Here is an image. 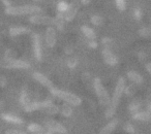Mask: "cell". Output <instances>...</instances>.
Returning a JSON list of instances; mask_svg holds the SVG:
<instances>
[{"label": "cell", "mask_w": 151, "mask_h": 134, "mask_svg": "<svg viewBox=\"0 0 151 134\" xmlns=\"http://www.w3.org/2000/svg\"><path fill=\"white\" fill-rule=\"evenodd\" d=\"M124 88H125V80H124V78H119L117 84H116L112 99L110 101L109 105H108L107 110H106V118L107 119H111L115 115L116 110H117V106L120 102V99L123 95Z\"/></svg>", "instance_id": "obj_1"}, {"label": "cell", "mask_w": 151, "mask_h": 134, "mask_svg": "<svg viewBox=\"0 0 151 134\" xmlns=\"http://www.w3.org/2000/svg\"><path fill=\"white\" fill-rule=\"evenodd\" d=\"M42 9L37 5H19V6H7L5 7V14L9 16H25V15H34L40 14Z\"/></svg>", "instance_id": "obj_2"}, {"label": "cell", "mask_w": 151, "mask_h": 134, "mask_svg": "<svg viewBox=\"0 0 151 134\" xmlns=\"http://www.w3.org/2000/svg\"><path fill=\"white\" fill-rule=\"evenodd\" d=\"M49 90H50L51 94L54 95L55 97L61 99V100L68 103V104L73 105V106H79V105H81V103H82V99L79 96H77L76 94H73V93L59 90V89H56V88H54V87L50 88Z\"/></svg>", "instance_id": "obj_3"}, {"label": "cell", "mask_w": 151, "mask_h": 134, "mask_svg": "<svg viewBox=\"0 0 151 134\" xmlns=\"http://www.w3.org/2000/svg\"><path fill=\"white\" fill-rule=\"evenodd\" d=\"M93 88L94 91L97 95V98H99V104L103 105V106H108L111 101L110 99V95L108 93V91L105 89V87L101 84V81L99 78H95L93 80Z\"/></svg>", "instance_id": "obj_4"}, {"label": "cell", "mask_w": 151, "mask_h": 134, "mask_svg": "<svg viewBox=\"0 0 151 134\" xmlns=\"http://www.w3.org/2000/svg\"><path fill=\"white\" fill-rule=\"evenodd\" d=\"M29 22L34 24V25H53L54 19L49 17V16L34 14V15H31V17L29 18Z\"/></svg>", "instance_id": "obj_5"}, {"label": "cell", "mask_w": 151, "mask_h": 134, "mask_svg": "<svg viewBox=\"0 0 151 134\" xmlns=\"http://www.w3.org/2000/svg\"><path fill=\"white\" fill-rule=\"evenodd\" d=\"M32 46H33V54L37 61H42V48L40 36L37 33L32 34Z\"/></svg>", "instance_id": "obj_6"}, {"label": "cell", "mask_w": 151, "mask_h": 134, "mask_svg": "<svg viewBox=\"0 0 151 134\" xmlns=\"http://www.w3.org/2000/svg\"><path fill=\"white\" fill-rule=\"evenodd\" d=\"M45 38H46V43L49 48H54L57 42V33L56 29L52 26H49L46 29L45 33Z\"/></svg>", "instance_id": "obj_7"}, {"label": "cell", "mask_w": 151, "mask_h": 134, "mask_svg": "<svg viewBox=\"0 0 151 134\" xmlns=\"http://www.w3.org/2000/svg\"><path fill=\"white\" fill-rule=\"evenodd\" d=\"M52 103L51 100H45V101H37V102H30L26 106H24V109L28 113H31L34 110H44L48 105Z\"/></svg>", "instance_id": "obj_8"}, {"label": "cell", "mask_w": 151, "mask_h": 134, "mask_svg": "<svg viewBox=\"0 0 151 134\" xmlns=\"http://www.w3.org/2000/svg\"><path fill=\"white\" fill-rule=\"evenodd\" d=\"M4 67L9 68V69H28L30 67V64L24 60L15 59V60L7 61V62L5 63Z\"/></svg>", "instance_id": "obj_9"}, {"label": "cell", "mask_w": 151, "mask_h": 134, "mask_svg": "<svg viewBox=\"0 0 151 134\" xmlns=\"http://www.w3.org/2000/svg\"><path fill=\"white\" fill-rule=\"evenodd\" d=\"M46 126L48 127V129L51 130L52 132H56V133H59V134H65L67 132L66 128H65L62 124L58 123V122L54 121V120H47Z\"/></svg>", "instance_id": "obj_10"}, {"label": "cell", "mask_w": 151, "mask_h": 134, "mask_svg": "<svg viewBox=\"0 0 151 134\" xmlns=\"http://www.w3.org/2000/svg\"><path fill=\"white\" fill-rule=\"evenodd\" d=\"M101 55H103V58L105 60V62L107 63L110 66H115L118 63V59L116 57V55L114 54L111 51V48H105L101 52Z\"/></svg>", "instance_id": "obj_11"}, {"label": "cell", "mask_w": 151, "mask_h": 134, "mask_svg": "<svg viewBox=\"0 0 151 134\" xmlns=\"http://www.w3.org/2000/svg\"><path fill=\"white\" fill-rule=\"evenodd\" d=\"M78 11H79V6L77 3L73 2V3H70V4H68V7H67L66 11L63 14L65 22L73 21L76 18V16H77V14H78Z\"/></svg>", "instance_id": "obj_12"}, {"label": "cell", "mask_w": 151, "mask_h": 134, "mask_svg": "<svg viewBox=\"0 0 151 134\" xmlns=\"http://www.w3.org/2000/svg\"><path fill=\"white\" fill-rule=\"evenodd\" d=\"M32 78H33L37 83H40V85L47 87V88L50 89V88H52V87H53L52 82H51V81L49 80V78H47L45 74L40 73V72H38V71L33 72V74H32Z\"/></svg>", "instance_id": "obj_13"}, {"label": "cell", "mask_w": 151, "mask_h": 134, "mask_svg": "<svg viewBox=\"0 0 151 134\" xmlns=\"http://www.w3.org/2000/svg\"><path fill=\"white\" fill-rule=\"evenodd\" d=\"M117 125H118V120L117 119L112 120L111 122H109L107 125L101 128V131H99V134H111L115 130V128L117 127Z\"/></svg>", "instance_id": "obj_14"}, {"label": "cell", "mask_w": 151, "mask_h": 134, "mask_svg": "<svg viewBox=\"0 0 151 134\" xmlns=\"http://www.w3.org/2000/svg\"><path fill=\"white\" fill-rule=\"evenodd\" d=\"M30 32V29L27 27H22V26H18V27H12L9 29V35L15 37V36H20L27 34Z\"/></svg>", "instance_id": "obj_15"}, {"label": "cell", "mask_w": 151, "mask_h": 134, "mask_svg": "<svg viewBox=\"0 0 151 134\" xmlns=\"http://www.w3.org/2000/svg\"><path fill=\"white\" fill-rule=\"evenodd\" d=\"M132 119L140 122H149L151 120V113H149V111H137L132 115Z\"/></svg>", "instance_id": "obj_16"}, {"label": "cell", "mask_w": 151, "mask_h": 134, "mask_svg": "<svg viewBox=\"0 0 151 134\" xmlns=\"http://www.w3.org/2000/svg\"><path fill=\"white\" fill-rule=\"evenodd\" d=\"M1 118L4 120L7 123H12V124H16V125H22L23 124V120L21 118L17 117V115H11V113H2Z\"/></svg>", "instance_id": "obj_17"}, {"label": "cell", "mask_w": 151, "mask_h": 134, "mask_svg": "<svg viewBox=\"0 0 151 134\" xmlns=\"http://www.w3.org/2000/svg\"><path fill=\"white\" fill-rule=\"evenodd\" d=\"M81 31L84 34L85 37L88 38L89 40H95V38H96L95 31L91 27H89V26H86V25L82 26V27H81Z\"/></svg>", "instance_id": "obj_18"}, {"label": "cell", "mask_w": 151, "mask_h": 134, "mask_svg": "<svg viewBox=\"0 0 151 134\" xmlns=\"http://www.w3.org/2000/svg\"><path fill=\"white\" fill-rule=\"evenodd\" d=\"M127 78L136 85H141L143 83V76L134 70H130V71L127 72Z\"/></svg>", "instance_id": "obj_19"}, {"label": "cell", "mask_w": 151, "mask_h": 134, "mask_svg": "<svg viewBox=\"0 0 151 134\" xmlns=\"http://www.w3.org/2000/svg\"><path fill=\"white\" fill-rule=\"evenodd\" d=\"M64 23H65V20L64 17H63V14L58 13V15L54 19V25H56V27L59 30H62L64 28Z\"/></svg>", "instance_id": "obj_20"}, {"label": "cell", "mask_w": 151, "mask_h": 134, "mask_svg": "<svg viewBox=\"0 0 151 134\" xmlns=\"http://www.w3.org/2000/svg\"><path fill=\"white\" fill-rule=\"evenodd\" d=\"M61 113L62 115H64L65 118H68L73 115V107L70 106V104L65 102L64 104L61 106Z\"/></svg>", "instance_id": "obj_21"}, {"label": "cell", "mask_w": 151, "mask_h": 134, "mask_svg": "<svg viewBox=\"0 0 151 134\" xmlns=\"http://www.w3.org/2000/svg\"><path fill=\"white\" fill-rule=\"evenodd\" d=\"M31 102L30 101V97H29V94L27 93V91L26 90H23L21 93V95H20V103H21L22 105L24 106H26L27 104H29V103Z\"/></svg>", "instance_id": "obj_22"}, {"label": "cell", "mask_w": 151, "mask_h": 134, "mask_svg": "<svg viewBox=\"0 0 151 134\" xmlns=\"http://www.w3.org/2000/svg\"><path fill=\"white\" fill-rule=\"evenodd\" d=\"M45 111H46L47 113H49V115H57V113H59V107L57 106V105H55V104H53V103H51L50 105H48V106L46 107V108L44 109Z\"/></svg>", "instance_id": "obj_23"}, {"label": "cell", "mask_w": 151, "mask_h": 134, "mask_svg": "<svg viewBox=\"0 0 151 134\" xmlns=\"http://www.w3.org/2000/svg\"><path fill=\"white\" fill-rule=\"evenodd\" d=\"M16 57H17V52L13 48H9V50L5 51V54H4V60L6 61H12V60H15Z\"/></svg>", "instance_id": "obj_24"}, {"label": "cell", "mask_w": 151, "mask_h": 134, "mask_svg": "<svg viewBox=\"0 0 151 134\" xmlns=\"http://www.w3.org/2000/svg\"><path fill=\"white\" fill-rule=\"evenodd\" d=\"M27 130L29 132H31V133H40L42 130V127L36 123H32V124H30V125H28Z\"/></svg>", "instance_id": "obj_25"}, {"label": "cell", "mask_w": 151, "mask_h": 134, "mask_svg": "<svg viewBox=\"0 0 151 134\" xmlns=\"http://www.w3.org/2000/svg\"><path fill=\"white\" fill-rule=\"evenodd\" d=\"M90 22H91V24H92V25H94V26H101L104 24V19L101 17V16L94 15V16H92V17H91Z\"/></svg>", "instance_id": "obj_26"}, {"label": "cell", "mask_w": 151, "mask_h": 134, "mask_svg": "<svg viewBox=\"0 0 151 134\" xmlns=\"http://www.w3.org/2000/svg\"><path fill=\"white\" fill-rule=\"evenodd\" d=\"M67 7H68V3L63 1V0H61V1H59L57 3V11H58V13L64 14L66 11Z\"/></svg>", "instance_id": "obj_27"}, {"label": "cell", "mask_w": 151, "mask_h": 134, "mask_svg": "<svg viewBox=\"0 0 151 134\" xmlns=\"http://www.w3.org/2000/svg\"><path fill=\"white\" fill-rule=\"evenodd\" d=\"M136 92H137V88H136V86H134V85L125 86V88H124V91H123L124 94H126L127 96H132V95L136 94Z\"/></svg>", "instance_id": "obj_28"}, {"label": "cell", "mask_w": 151, "mask_h": 134, "mask_svg": "<svg viewBox=\"0 0 151 134\" xmlns=\"http://www.w3.org/2000/svg\"><path fill=\"white\" fill-rule=\"evenodd\" d=\"M141 107V101L137 100V101H132V103L129 104V106H128V109H129L130 113H137V111L139 110V108Z\"/></svg>", "instance_id": "obj_29"}, {"label": "cell", "mask_w": 151, "mask_h": 134, "mask_svg": "<svg viewBox=\"0 0 151 134\" xmlns=\"http://www.w3.org/2000/svg\"><path fill=\"white\" fill-rule=\"evenodd\" d=\"M116 7L118 9V11H124L126 9V1L125 0H115Z\"/></svg>", "instance_id": "obj_30"}, {"label": "cell", "mask_w": 151, "mask_h": 134, "mask_svg": "<svg viewBox=\"0 0 151 134\" xmlns=\"http://www.w3.org/2000/svg\"><path fill=\"white\" fill-rule=\"evenodd\" d=\"M67 66L69 67V68H75L77 65H78V59L76 58V57H69L68 60H67L66 62Z\"/></svg>", "instance_id": "obj_31"}, {"label": "cell", "mask_w": 151, "mask_h": 134, "mask_svg": "<svg viewBox=\"0 0 151 134\" xmlns=\"http://www.w3.org/2000/svg\"><path fill=\"white\" fill-rule=\"evenodd\" d=\"M123 129H124V131L127 132V133H129V134H134V132H136V130H134V126H132L130 123H126V124H124Z\"/></svg>", "instance_id": "obj_32"}, {"label": "cell", "mask_w": 151, "mask_h": 134, "mask_svg": "<svg viewBox=\"0 0 151 134\" xmlns=\"http://www.w3.org/2000/svg\"><path fill=\"white\" fill-rule=\"evenodd\" d=\"M101 43L104 44L105 48H110L112 44H113V39L110 37H105V38H103V40H101Z\"/></svg>", "instance_id": "obj_33"}, {"label": "cell", "mask_w": 151, "mask_h": 134, "mask_svg": "<svg viewBox=\"0 0 151 134\" xmlns=\"http://www.w3.org/2000/svg\"><path fill=\"white\" fill-rule=\"evenodd\" d=\"M139 34L143 37H149L151 36V29L149 28H142V29L139 31Z\"/></svg>", "instance_id": "obj_34"}, {"label": "cell", "mask_w": 151, "mask_h": 134, "mask_svg": "<svg viewBox=\"0 0 151 134\" xmlns=\"http://www.w3.org/2000/svg\"><path fill=\"white\" fill-rule=\"evenodd\" d=\"M142 16H143V13L140 9H134V18L136 20H141L142 19Z\"/></svg>", "instance_id": "obj_35"}, {"label": "cell", "mask_w": 151, "mask_h": 134, "mask_svg": "<svg viewBox=\"0 0 151 134\" xmlns=\"http://www.w3.org/2000/svg\"><path fill=\"white\" fill-rule=\"evenodd\" d=\"M4 134H26L25 132H22L20 130H16V129H9L6 130Z\"/></svg>", "instance_id": "obj_36"}, {"label": "cell", "mask_w": 151, "mask_h": 134, "mask_svg": "<svg viewBox=\"0 0 151 134\" xmlns=\"http://www.w3.org/2000/svg\"><path fill=\"white\" fill-rule=\"evenodd\" d=\"M82 80H83V82H84V84L88 85L89 81H90V74H89L88 72H85V73H83Z\"/></svg>", "instance_id": "obj_37"}, {"label": "cell", "mask_w": 151, "mask_h": 134, "mask_svg": "<svg viewBox=\"0 0 151 134\" xmlns=\"http://www.w3.org/2000/svg\"><path fill=\"white\" fill-rule=\"evenodd\" d=\"M89 48H97V43L95 40H89V43H88Z\"/></svg>", "instance_id": "obj_38"}, {"label": "cell", "mask_w": 151, "mask_h": 134, "mask_svg": "<svg viewBox=\"0 0 151 134\" xmlns=\"http://www.w3.org/2000/svg\"><path fill=\"white\" fill-rule=\"evenodd\" d=\"M146 70L151 74V63H147L146 64Z\"/></svg>", "instance_id": "obj_39"}, {"label": "cell", "mask_w": 151, "mask_h": 134, "mask_svg": "<svg viewBox=\"0 0 151 134\" xmlns=\"http://www.w3.org/2000/svg\"><path fill=\"white\" fill-rule=\"evenodd\" d=\"M65 53H66V54H71V53H73V48H71L70 46H67V48H65Z\"/></svg>", "instance_id": "obj_40"}, {"label": "cell", "mask_w": 151, "mask_h": 134, "mask_svg": "<svg viewBox=\"0 0 151 134\" xmlns=\"http://www.w3.org/2000/svg\"><path fill=\"white\" fill-rule=\"evenodd\" d=\"M5 85V78H0V86L3 87Z\"/></svg>", "instance_id": "obj_41"}, {"label": "cell", "mask_w": 151, "mask_h": 134, "mask_svg": "<svg viewBox=\"0 0 151 134\" xmlns=\"http://www.w3.org/2000/svg\"><path fill=\"white\" fill-rule=\"evenodd\" d=\"M80 1H81V3H82V4L87 5V4H89V3H90L91 0H80Z\"/></svg>", "instance_id": "obj_42"}, {"label": "cell", "mask_w": 151, "mask_h": 134, "mask_svg": "<svg viewBox=\"0 0 151 134\" xmlns=\"http://www.w3.org/2000/svg\"><path fill=\"white\" fill-rule=\"evenodd\" d=\"M2 1H3V2H4V4H5V6H11V5H12V3L11 2H9V0H2Z\"/></svg>", "instance_id": "obj_43"}, {"label": "cell", "mask_w": 151, "mask_h": 134, "mask_svg": "<svg viewBox=\"0 0 151 134\" xmlns=\"http://www.w3.org/2000/svg\"><path fill=\"white\" fill-rule=\"evenodd\" d=\"M53 133H54V132H52V131H51V130H49V131L47 132L46 134H53Z\"/></svg>", "instance_id": "obj_44"}, {"label": "cell", "mask_w": 151, "mask_h": 134, "mask_svg": "<svg viewBox=\"0 0 151 134\" xmlns=\"http://www.w3.org/2000/svg\"><path fill=\"white\" fill-rule=\"evenodd\" d=\"M148 110H149V113H151V104H149V106H148Z\"/></svg>", "instance_id": "obj_45"}, {"label": "cell", "mask_w": 151, "mask_h": 134, "mask_svg": "<svg viewBox=\"0 0 151 134\" xmlns=\"http://www.w3.org/2000/svg\"><path fill=\"white\" fill-rule=\"evenodd\" d=\"M34 1H42V0H34Z\"/></svg>", "instance_id": "obj_46"}, {"label": "cell", "mask_w": 151, "mask_h": 134, "mask_svg": "<svg viewBox=\"0 0 151 134\" xmlns=\"http://www.w3.org/2000/svg\"><path fill=\"white\" fill-rule=\"evenodd\" d=\"M38 134H42V133H40H40H38Z\"/></svg>", "instance_id": "obj_47"}]
</instances>
